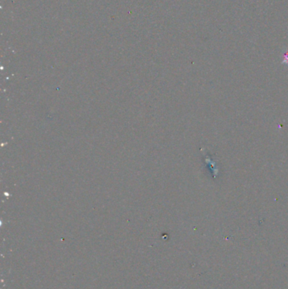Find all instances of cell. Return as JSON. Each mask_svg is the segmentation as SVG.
<instances>
[{
    "label": "cell",
    "instance_id": "6da1fadb",
    "mask_svg": "<svg viewBox=\"0 0 288 289\" xmlns=\"http://www.w3.org/2000/svg\"><path fill=\"white\" fill-rule=\"evenodd\" d=\"M283 64H288V53L285 54V57H284V60H283Z\"/></svg>",
    "mask_w": 288,
    "mask_h": 289
}]
</instances>
